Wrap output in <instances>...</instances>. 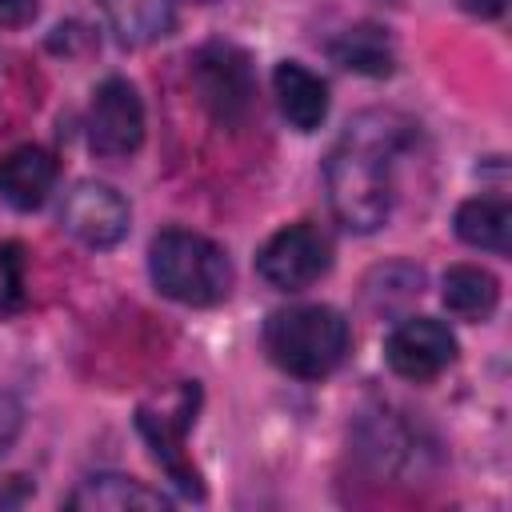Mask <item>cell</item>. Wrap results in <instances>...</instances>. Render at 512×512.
<instances>
[{
	"mask_svg": "<svg viewBox=\"0 0 512 512\" xmlns=\"http://www.w3.org/2000/svg\"><path fill=\"white\" fill-rule=\"evenodd\" d=\"M412 140V120L400 112H360L324 164L328 204L352 232H376L392 216V164Z\"/></svg>",
	"mask_w": 512,
	"mask_h": 512,
	"instance_id": "6da1fadb",
	"label": "cell"
},
{
	"mask_svg": "<svg viewBox=\"0 0 512 512\" xmlns=\"http://www.w3.org/2000/svg\"><path fill=\"white\" fill-rule=\"evenodd\" d=\"M348 344H352L348 320L328 304H296L264 320L268 360L296 380H320L336 372L348 356Z\"/></svg>",
	"mask_w": 512,
	"mask_h": 512,
	"instance_id": "7a4b0ae2",
	"label": "cell"
},
{
	"mask_svg": "<svg viewBox=\"0 0 512 512\" xmlns=\"http://www.w3.org/2000/svg\"><path fill=\"white\" fill-rule=\"evenodd\" d=\"M148 276L160 296L188 308H212L232 292V260L224 248L188 228H164L148 244Z\"/></svg>",
	"mask_w": 512,
	"mask_h": 512,
	"instance_id": "3957f363",
	"label": "cell"
},
{
	"mask_svg": "<svg viewBox=\"0 0 512 512\" xmlns=\"http://www.w3.org/2000/svg\"><path fill=\"white\" fill-rule=\"evenodd\" d=\"M196 404H200V388L180 380L164 396H152L136 408V428H140L144 444L152 448V460L168 472V480L180 492L200 500L204 480H200V472H196V464L188 460V448H184V436L196 424Z\"/></svg>",
	"mask_w": 512,
	"mask_h": 512,
	"instance_id": "277c9868",
	"label": "cell"
},
{
	"mask_svg": "<svg viewBox=\"0 0 512 512\" xmlns=\"http://www.w3.org/2000/svg\"><path fill=\"white\" fill-rule=\"evenodd\" d=\"M192 84L200 104L220 128H244L256 108V76L244 48L228 40H212L192 56Z\"/></svg>",
	"mask_w": 512,
	"mask_h": 512,
	"instance_id": "5b68a950",
	"label": "cell"
},
{
	"mask_svg": "<svg viewBox=\"0 0 512 512\" xmlns=\"http://www.w3.org/2000/svg\"><path fill=\"white\" fill-rule=\"evenodd\" d=\"M328 268H332V240L308 220L272 232L256 252V272L280 292H304L320 276H328Z\"/></svg>",
	"mask_w": 512,
	"mask_h": 512,
	"instance_id": "8992f818",
	"label": "cell"
},
{
	"mask_svg": "<svg viewBox=\"0 0 512 512\" xmlns=\"http://www.w3.org/2000/svg\"><path fill=\"white\" fill-rule=\"evenodd\" d=\"M140 140H144V100H140L136 84L124 76L100 80V88L92 92V104H88L92 152L120 160V156H132L140 148Z\"/></svg>",
	"mask_w": 512,
	"mask_h": 512,
	"instance_id": "52a82bcc",
	"label": "cell"
},
{
	"mask_svg": "<svg viewBox=\"0 0 512 512\" xmlns=\"http://www.w3.org/2000/svg\"><path fill=\"white\" fill-rule=\"evenodd\" d=\"M384 360L400 380L424 384L436 380L452 360H456V336L448 332L444 320L432 316H408L400 320L388 340H384Z\"/></svg>",
	"mask_w": 512,
	"mask_h": 512,
	"instance_id": "ba28073f",
	"label": "cell"
},
{
	"mask_svg": "<svg viewBox=\"0 0 512 512\" xmlns=\"http://www.w3.org/2000/svg\"><path fill=\"white\" fill-rule=\"evenodd\" d=\"M64 232L88 248H116L128 236V200L100 180H80L60 208Z\"/></svg>",
	"mask_w": 512,
	"mask_h": 512,
	"instance_id": "9c48e42d",
	"label": "cell"
},
{
	"mask_svg": "<svg viewBox=\"0 0 512 512\" xmlns=\"http://www.w3.org/2000/svg\"><path fill=\"white\" fill-rule=\"evenodd\" d=\"M56 184V156L40 144H20L0 156V200L16 212H32Z\"/></svg>",
	"mask_w": 512,
	"mask_h": 512,
	"instance_id": "30bf717a",
	"label": "cell"
},
{
	"mask_svg": "<svg viewBox=\"0 0 512 512\" xmlns=\"http://www.w3.org/2000/svg\"><path fill=\"white\" fill-rule=\"evenodd\" d=\"M184 4H208V0H100L108 28L120 44L144 48L176 28V16Z\"/></svg>",
	"mask_w": 512,
	"mask_h": 512,
	"instance_id": "8fae6325",
	"label": "cell"
},
{
	"mask_svg": "<svg viewBox=\"0 0 512 512\" xmlns=\"http://www.w3.org/2000/svg\"><path fill=\"white\" fill-rule=\"evenodd\" d=\"M272 88H276V104H280L284 120L296 132H316L324 124V116H328V84L312 68H304L296 60H284L272 72Z\"/></svg>",
	"mask_w": 512,
	"mask_h": 512,
	"instance_id": "7c38bea8",
	"label": "cell"
},
{
	"mask_svg": "<svg viewBox=\"0 0 512 512\" xmlns=\"http://www.w3.org/2000/svg\"><path fill=\"white\" fill-rule=\"evenodd\" d=\"M68 508H88V512H132V508H168V496L156 488L120 476V472H96L80 480V488L68 496Z\"/></svg>",
	"mask_w": 512,
	"mask_h": 512,
	"instance_id": "4fadbf2b",
	"label": "cell"
},
{
	"mask_svg": "<svg viewBox=\"0 0 512 512\" xmlns=\"http://www.w3.org/2000/svg\"><path fill=\"white\" fill-rule=\"evenodd\" d=\"M456 236L480 252L504 256L512 244V208L504 200H492V196L464 200L456 208Z\"/></svg>",
	"mask_w": 512,
	"mask_h": 512,
	"instance_id": "5bb4252c",
	"label": "cell"
},
{
	"mask_svg": "<svg viewBox=\"0 0 512 512\" xmlns=\"http://www.w3.org/2000/svg\"><path fill=\"white\" fill-rule=\"evenodd\" d=\"M444 308L460 320H488L500 304V284L488 268L476 264H456L444 272Z\"/></svg>",
	"mask_w": 512,
	"mask_h": 512,
	"instance_id": "9a60e30c",
	"label": "cell"
},
{
	"mask_svg": "<svg viewBox=\"0 0 512 512\" xmlns=\"http://www.w3.org/2000/svg\"><path fill=\"white\" fill-rule=\"evenodd\" d=\"M332 60L352 72H364V76H388L396 64L392 44L376 24H356V28L340 32L332 40Z\"/></svg>",
	"mask_w": 512,
	"mask_h": 512,
	"instance_id": "2e32d148",
	"label": "cell"
},
{
	"mask_svg": "<svg viewBox=\"0 0 512 512\" xmlns=\"http://www.w3.org/2000/svg\"><path fill=\"white\" fill-rule=\"evenodd\" d=\"M24 304V244L4 240L0 244V312L12 316Z\"/></svg>",
	"mask_w": 512,
	"mask_h": 512,
	"instance_id": "e0dca14e",
	"label": "cell"
},
{
	"mask_svg": "<svg viewBox=\"0 0 512 512\" xmlns=\"http://www.w3.org/2000/svg\"><path fill=\"white\" fill-rule=\"evenodd\" d=\"M20 428H24V404L12 392H0V456L16 444Z\"/></svg>",
	"mask_w": 512,
	"mask_h": 512,
	"instance_id": "ac0fdd59",
	"label": "cell"
},
{
	"mask_svg": "<svg viewBox=\"0 0 512 512\" xmlns=\"http://www.w3.org/2000/svg\"><path fill=\"white\" fill-rule=\"evenodd\" d=\"M32 12H36L32 0H0V20H4V24H20V20H28Z\"/></svg>",
	"mask_w": 512,
	"mask_h": 512,
	"instance_id": "d6986e66",
	"label": "cell"
},
{
	"mask_svg": "<svg viewBox=\"0 0 512 512\" xmlns=\"http://www.w3.org/2000/svg\"><path fill=\"white\" fill-rule=\"evenodd\" d=\"M504 4H508V0H460V8H464L468 16H480V20L500 16V12H504Z\"/></svg>",
	"mask_w": 512,
	"mask_h": 512,
	"instance_id": "ffe728a7",
	"label": "cell"
}]
</instances>
